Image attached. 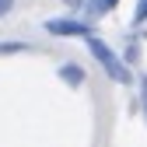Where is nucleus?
<instances>
[{
  "label": "nucleus",
  "mask_w": 147,
  "mask_h": 147,
  "mask_svg": "<svg viewBox=\"0 0 147 147\" xmlns=\"http://www.w3.org/2000/svg\"><path fill=\"white\" fill-rule=\"evenodd\" d=\"M130 25H133V28H144V25H147V0H137V7H133V14H130Z\"/></svg>",
  "instance_id": "nucleus-6"
},
{
  "label": "nucleus",
  "mask_w": 147,
  "mask_h": 147,
  "mask_svg": "<svg viewBox=\"0 0 147 147\" xmlns=\"http://www.w3.org/2000/svg\"><path fill=\"white\" fill-rule=\"evenodd\" d=\"M11 53H35L32 42H0V56H11Z\"/></svg>",
  "instance_id": "nucleus-5"
},
{
  "label": "nucleus",
  "mask_w": 147,
  "mask_h": 147,
  "mask_svg": "<svg viewBox=\"0 0 147 147\" xmlns=\"http://www.w3.org/2000/svg\"><path fill=\"white\" fill-rule=\"evenodd\" d=\"M119 7V0H84V14H91V18H109Z\"/></svg>",
  "instance_id": "nucleus-4"
},
{
  "label": "nucleus",
  "mask_w": 147,
  "mask_h": 147,
  "mask_svg": "<svg viewBox=\"0 0 147 147\" xmlns=\"http://www.w3.org/2000/svg\"><path fill=\"white\" fill-rule=\"evenodd\" d=\"M63 4H70L74 14H84V0H63Z\"/></svg>",
  "instance_id": "nucleus-9"
},
{
  "label": "nucleus",
  "mask_w": 147,
  "mask_h": 147,
  "mask_svg": "<svg viewBox=\"0 0 147 147\" xmlns=\"http://www.w3.org/2000/svg\"><path fill=\"white\" fill-rule=\"evenodd\" d=\"M81 42L88 46V56H91V60H95V63L102 67V74H105V77L112 81V84H119V88H130V84L137 81V74H133V67L126 63V60L119 56V53H116V49H112V46H109V42L102 39V35H98V32H91V35H84Z\"/></svg>",
  "instance_id": "nucleus-1"
},
{
  "label": "nucleus",
  "mask_w": 147,
  "mask_h": 147,
  "mask_svg": "<svg viewBox=\"0 0 147 147\" xmlns=\"http://www.w3.org/2000/svg\"><path fill=\"white\" fill-rule=\"evenodd\" d=\"M56 77H60L67 88H84V84H88V70H84L81 60H63V63L56 67Z\"/></svg>",
  "instance_id": "nucleus-3"
},
{
  "label": "nucleus",
  "mask_w": 147,
  "mask_h": 147,
  "mask_svg": "<svg viewBox=\"0 0 147 147\" xmlns=\"http://www.w3.org/2000/svg\"><path fill=\"white\" fill-rule=\"evenodd\" d=\"M133 84L140 88V112H144V119H147V74H140Z\"/></svg>",
  "instance_id": "nucleus-7"
},
{
  "label": "nucleus",
  "mask_w": 147,
  "mask_h": 147,
  "mask_svg": "<svg viewBox=\"0 0 147 147\" xmlns=\"http://www.w3.org/2000/svg\"><path fill=\"white\" fill-rule=\"evenodd\" d=\"M14 4H18V0H0V18H7L14 11Z\"/></svg>",
  "instance_id": "nucleus-8"
},
{
  "label": "nucleus",
  "mask_w": 147,
  "mask_h": 147,
  "mask_svg": "<svg viewBox=\"0 0 147 147\" xmlns=\"http://www.w3.org/2000/svg\"><path fill=\"white\" fill-rule=\"evenodd\" d=\"M42 32L53 35V39H84V35L98 32L95 21H88L81 14H70V18H46L42 21Z\"/></svg>",
  "instance_id": "nucleus-2"
}]
</instances>
